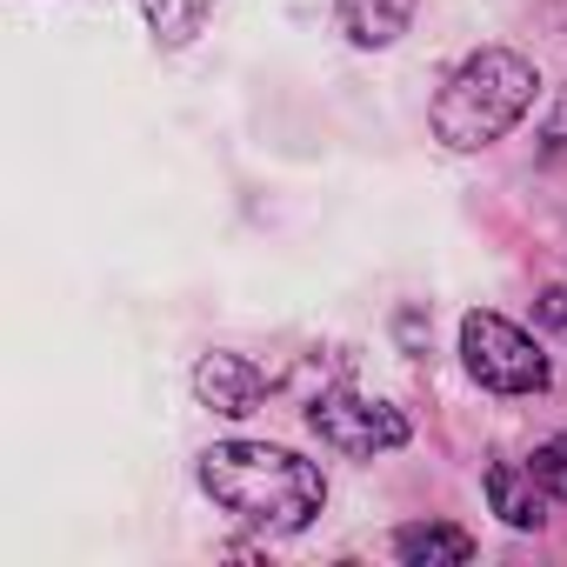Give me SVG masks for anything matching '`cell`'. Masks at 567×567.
<instances>
[{"label": "cell", "instance_id": "obj_1", "mask_svg": "<svg viewBox=\"0 0 567 567\" xmlns=\"http://www.w3.org/2000/svg\"><path fill=\"white\" fill-rule=\"evenodd\" d=\"M200 487L214 494V507H227L240 527L254 534H301L321 501H328V474L288 447L267 441H220L200 454Z\"/></svg>", "mask_w": 567, "mask_h": 567}, {"label": "cell", "instance_id": "obj_2", "mask_svg": "<svg viewBox=\"0 0 567 567\" xmlns=\"http://www.w3.org/2000/svg\"><path fill=\"white\" fill-rule=\"evenodd\" d=\"M534 94H540V74H534V61L527 54H514V48H481V54H467L454 74H447V87L434 94V141L441 147H454V154H474V147H494L527 107H534Z\"/></svg>", "mask_w": 567, "mask_h": 567}, {"label": "cell", "instance_id": "obj_3", "mask_svg": "<svg viewBox=\"0 0 567 567\" xmlns=\"http://www.w3.org/2000/svg\"><path fill=\"white\" fill-rule=\"evenodd\" d=\"M461 361L494 394H540L547 388V354L501 315H467L461 321Z\"/></svg>", "mask_w": 567, "mask_h": 567}, {"label": "cell", "instance_id": "obj_4", "mask_svg": "<svg viewBox=\"0 0 567 567\" xmlns=\"http://www.w3.org/2000/svg\"><path fill=\"white\" fill-rule=\"evenodd\" d=\"M308 427H315L334 454H354V461L388 454V447L408 441V414H401L394 401H368V394H321V401L308 408Z\"/></svg>", "mask_w": 567, "mask_h": 567}, {"label": "cell", "instance_id": "obj_5", "mask_svg": "<svg viewBox=\"0 0 567 567\" xmlns=\"http://www.w3.org/2000/svg\"><path fill=\"white\" fill-rule=\"evenodd\" d=\"M194 394H200V408L240 421V414L260 408V394H267V368H254L247 354H200V368H194Z\"/></svg>", "mask_w": 567, "mask_h": 567}, {"label": "cell", "instance_id": "obj_6", "mask_svg": "<svg viewBox=\"0 0 567 567\" xmlns=\"http://www.w3.org/2000/svg\"><path fill=\"white\" fill-rule=\"evenodd\" d=\"M414 8L421 0H334V14H341L354 48H394L414 28Z\"/></svg>", "mask_w": 567, "mask_h": 567}, {"label": "cell", "instance_id": "obj_7", "mask_svg": "<svg viewBox=\"0 0 567 567\" xmlns=\"http://www.w3.org/2000/svg\"><path fill=\"white\" fill-rule=\"evenodd\" d=\"M394 554L408 567H461V560H474V534H461L447 520H414L394 534Z\"/></svg>", "mask_w": 567, "mask_h": 567}, {"label": "cell", "instance_id": "obj_8", "mask_svg": "<svg viewBox=\"0 0 567 567\" xmlns=\"http://www.w3.org/2000/svg\"><path fill=\"white\" fill-rule=\"evenodd\" d=\"M547 487L534 481V474H520V467H487V501H494V514L507 520V527H540L547 520V501H540Z\"/></svg>", "mask_w": 567, "mask_h": 567}, {"label": "cell", "instance_id": "obj_9", "mask_svg": "<svg viewBox=\"0 0 567 567\" xmlns=\"http://www.w3.org/2000/svg\"><path fill=\"white\" fill-rule=\"evenodd\" d=\"M141 14H147V28H154L161 48H187V41L207 28L214 0H141Z\"/></svg>", "mask_w": 567, "mask_h": 567}, {"label": "cell", "instance_id": "obj_10", "mask_svg": "<svg viewBox=\"0 0 567 567\" xmlns=\"http://www.w3.org/2000/svg\"><path fill=\"white\" fill-rule=\"evenodd\" d=\"M527 474H534V481H540L554 501H567V434H554V441H547V447L527 461Z\"/></svg>", "mask_w": 567, "mask_h": 567}, {"label": "cell", "instance_id": "obj_11", "mask_svg": "<svg viewBox=\"0 0 567 567\" xmlns=\"http://www.w3.org/2000/svg\"><path fill=\"white\" fill-rule=\"evenodd\" d=\"M540 321L567 334V288H547V295H540Z\"/></svg>", "mask_w": 567, "mask_h": 567}]
</instances>
